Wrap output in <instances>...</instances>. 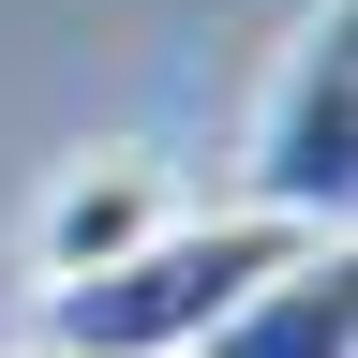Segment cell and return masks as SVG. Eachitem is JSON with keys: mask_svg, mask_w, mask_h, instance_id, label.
I'll return each instance as SVG.
<instances>
[{"mask_svg": "<svg viewBox=\"0 0 358 358\" xmlns=\"http://www.w3.org/2000/svg\"><path fill=\"white\" fill-rule=\"evenodd\" d=\"M239 209L284 239H343V209H358V15L343 0H313L268 45L254 120H239Z\"/></svg>", "mask_w": 358, "mask_h": 358, "instance_id": "7a4b0ae2", "label": "cell"}, {"mask_svg": "<svg viewBox=\"0 0 358 358\" xmlns=\"http://www.w3.org/2000/svg\"><path fill=\"white\" fill-rule=\"evenodd\" d=\"M0 358H60V343H0Z\"/></svg>", "mask_w": 358, "mask_h": 358, "instance_id": "5b68a950", "label": "cell"}, {"mask_svg": "<svg viewBox=\"0 0 358 358\" xmlns=\"http://www.w3.org/2000/svg\"><path fill=\"white\" fill-rule=\"evenodd\" d=\"M164 224H179V194H164V150L105 134V150H75L60 179H45V209H30V268H45V284H90V268L150 254Z\"/></svg>", "mask_w": 358, "mask_h": 358, "instance_id": "3957f363", "label": "cell"}, {"mask_svg": "<svg viewBox=\"0 0 358 358\" xmlns=\"http://www.w3.org/2000/svg\"><path fill=\"white\" fill-rule=\"evenodd\" d=\"M299 239L284 224H254V209H209V224H164L150 254H120V268H90V284H45L30 313V343H60V358H194L224 313H239L268 268H284Z\"/></svg>", "mask_w": 358, "mask_h": 358, "instance_id": "6da1fadb", "label": "cell"}, {"mask_svg": "<svg viewBox=\"0 0 358 358\" xmlns=\"http://www.w3.org/2000/svg\"><path fill=\"white\" fill-rule=\"evenodd\" d=\"M194 358H358V254L343 239H299Z\"/></svg>", "mask_w": 358, "mask_h": 358, "instance_id": "277c9868", "label": "cell"}]
</instances>
